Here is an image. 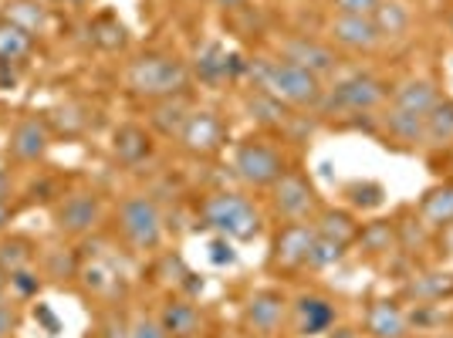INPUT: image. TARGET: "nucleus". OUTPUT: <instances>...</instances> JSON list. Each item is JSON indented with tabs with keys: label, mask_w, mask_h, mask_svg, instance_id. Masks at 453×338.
<instances>
[{
	"label": "nucleus",
	"mask_w": 453,
	"mask_h": 338,
	"mask_svg": "<svg viewBox=\"0 0 453 338\" xmlns=\"http://www.w3.org/2000/svg\"><path fill=\"white\" fill-rule=\"evenodd\" d=\"M419 220L426 227H447L453 224V183L426 189L419 200Z\"/></svg>",
	"instance_id": "nucleus-23"
},
{
	"label": "nucleus",
	"mask_w": 453,
	"mask_h": 338,
	"mask_svg": "<svg viewBox=\"0 0 453 338\" xmlns=\"http://www.w3.org/2000/svg\"><path fill=\"white\" fill-rule=\"evenodd\" d=\"M284 315H288V301H284V295L274 291V288L254 291L244 304V325L250 328L254 338L278 335V328L284 325Z\"/></svg>",
	"instance_id": "nucleus-11"
},
{
	"label": "nucleus",
	"mask_w": 453,
	"mask_h": 338,
	"mask_svg": "<svg viewBox=\"0 0 453 338\" xmlns=\"http://www.w3.org/2000/svg\"><path fill=\"white\" fill-rule=\"evenodd\" d=\"M382 129L389 132L396 142L403 146H426V126H423V115L396 109V105H386L382 109Z\"/></svg>",
	"instance_id": "nucleus-19"
},
{
	"label": "nucleus",
	"mask_w": 453,
	"mask_h": 338,
	"mask_svg": "<svg viewBox=\"0 0 453 338\" xmlns=\"http://www.w3.org/2000/svg\"><path fill=\"white\" fill-rule=\"evenodd\" d=\"M284 169L288 166H284L281 150L261 135H250L244 142H237V150H234V173L247 187H274L284 176Z\"/></svg>",
	"instance_id": "nucleus-5"
},
{
	"label": "nucleus",
	"mask_w": 453,
	"mask_h": 338,
	"mask_svg": "<svg viewBox=\"0 0 453 338\" xmlns=\"http://www.w3.org/2000/svg\"><path fill=\"white\" fill-rule=\"evenodd\" d=\"M27 264H31V244H27V241L11 237V241H4V244H0V267H4L7 274L24 271Z\"/></svg>",
	"instance_id": "nucleus-33"
},
{
	"label": "nucleus",
	"mask_w": 453,
	"mask_h": 338,
	"mask_svg": "<svg viewBox=\"0 0 453 338\" xmlns=\"http://www.w3.org/2000/svg\"><path fill=\"white\" fill-rule=\"evenodd\" d=\"M31 51V35L18 24H0V61H18Z\"/></svg>",
	"instance_id": "nucleus-30"
},
{
	"label": "nucleus",
	"mask_w": 453,
	"mask_h": 338,
	"mask_svg": "<svg viewBox=\"0 0 453 338\" xmlns=\"http://www.w3.org/2000/svg\"><path fill=\"white\" fill-rule=\"evenodd\" d=\"M48 146H51V129H48L44 119H24L11 135V150L24 163H38L48 152Z\"/></svg>",
	"instance_id": "nucleus-17"
},
{
	"label": "nucleus",
	"mask_w": 453,
	"mask_h": 338,
	"mask_svg": "<svg viewBox=\"0 0 453 338\" xmlns=\"http://www.w3.org/2000/svg\"><path fill=\"white\" fill-rule=\"evenodd\" d=\"M4 274H7V271H4V267H0V295H4V291H7V288H11V278H4Z\"/></svg>",
	"instance_id": "nucleus-42"
},
{
	"label": "nucleus",
	"mask_w": 453,
	"mask_h": 338,
	"mask_svg": "<svg viewBox=\"0 0 453 338\" xmlns=\"http://www.w3.org/2000/svg\"><path fill=\"white\" fill-rule=\"evenodd\" d=\"M257 85L271 92L278 102L291 105V109H319L325 85L319 75L304 72L298 65H291L288 58H274V61H257L254 65Z\"/></svg>",
	"instance_id": "nucleus-1"
},
{
	"label": "nucleus",
	"mask_w": 453,
	"mask_h": 338,
	"mask_svg": "<svg viewBox=\"0 0 453 338\" xmlns=\"http://www.w3.org/2000/svg\"><path fill=\"white\" fill-rule=\"evenodd\" d=\"M311 241H315V224H304V220L284 224L274 237V244H271V264L281 267V271H298L308 264Z\"/></svg>",
	"instance_id": "nucleus-12"
},
{
	"label": "nucleus",
	"mask_w": 453,
	"mask_h": 338,
	"mask_svg": "<svg viewBox=\"0 0 453 338\" xmlns=\"http://www.w3.org/2000/svg\"><path fill=\"white\" fill-rule=\"evenodd\" d=\"M372 24H376L379 38H399L410 27V11L399 0H382L372 14Z\"/></svg>",
	"instance_id": "nucleus-26"
},
{
	"label": "nucleus",
	"mask_w": 453,
	"mask_h": 338,
	"mask_svg": "<svg viewBox=\"0 0 453 338\" xmlns=\"http://www.w3.org/2000/svg\"><path fill=\"white\" fill-rule=\"evenodd\" d=\"M386 102H389V85L369 72H356V75L339 78L332 88H325L319 109L321 112L369 115L382 109Z\"/></svg>",
	"instance_id": "nucleus-4"
},
{
	"label": "nucleus",
	"mask_w": 453,
	"mask_h": 338,
	"mask_svg": "<svg viewBox=\"0 0 453 338\" xmlns=\"http://www.w3.org/2000/svg\"><path fill=\"white\" fill-rule=\"evenodd\" d=\"M281 58H288L291 65H298L304 72L319 78H328L339 72V55L328 41L308 38V35H298V38H288L281 44Z\"/></svg>",
	"instance_id": "nucleus-10"
},
{
	"label": "nucleus",
	"mask_w": 453,
	"mask_h": 338,
	"mask_svg": "<svg viewBox=\"0 0 453 338\" xmlns=\"http://www.w3.org/2000/svg\"><path fill=\"white\" fill-rule=\"evenodd\" d=\"M203 224L226 241H254L261 234V213L244 193H213L203 200Z\"/></svg>",
	"instance_id": "nucleus-3"
},
{
	"label": "nucleus",
	"mask_w": 453,
	"mask_h": 338,
	"mask_svg": "<svg viewBox=\"0 0 453 338\" xmlns=\"http://www.w3.org/2000/svg\"><path fill=\"white\" fill-rule=\"evenodd\" d=\"M98 217H102V204L92 193H75V196H68L58 207V227L65 234H75V237L78 234H88L98 224Z\"/></svg>",
	"instance_id": "nucleus-15"
},
{
	"label": "nucleus",
	"mask_w": 453,
	"mask_h": 338,
	"mask_svg": "<svg viewBox=\"0 0 453 338\" xmlns=\"http://www.w3.org/2000/svg\"><path fill=\"white\" fill-rule=\"evenodd\" d=\"M406 295L419 304H434V301L453 295V274H423V278L406 284Z\"/></svg>",
	"instance_id": "nucleus-27"
},
{
	"label": "nucleus",
	"mask_w": 453,
	"mask_h": 338,
	"mask_svg": "<svg viewBox=\"0 0 453 338\" xmlns=\"http://www.w3.org/2000/svg\"><path fill=\"white\" fill-rule=\"evenodd\" d=\"M241 72V58L226 55L220 44H207L200 55H196V75L203 78L207 85H217L224 78L237 75Z\"/></svg>",
	"instance_id": "nucleus-21"
},
{
	"label": "nucleus",
	"mask_w": 453,
	"mask_h": 338,
	"mask_svg": "<svg viewBox=\"0 0 453 338\" xmlns=\"http://www.w3.org/2000/svg\"><path fill=\"white\" fill-rule=\"evenodd\" d=\"M247 112H250V119H257L261 126H281L284 119H288V105L278 102L265 88H257L254 95H247Z\"/></svg>",
	"instance_id": "nucleus-28"
},
{
	"label": "nucleus",
	"mask_w": 453,
	"mask_h": 338,
	"mask_svg": "<svg viewBox=\"0 0 453 338\" xmlns=\"http://www.w3.org/2000/svg\"><path fill=\"white\" fill-rule=\"evenodd\" d=\"M325 38L332 48L352 51V55H369L382 44L372 18H352V14H332L328 27H325Z\"/></svg>",
	"instance_id": "nucleus-9"
},
{
	"label": "nucleus",
	"mask_w": 453,
	"mask_h": 338,
	"mask_svg": "<svg viewBox=\"0 0 453 338\" xmlns=\"http://www.w3.org/2000/svg\"><path fill=\"white\" fill-rule=\"evenodd\" d=\"M112 150L119 156V163H126V166H139V163H146L152 156V135L142 126H135V122H126V126H119L112 135Z\"/></svg>",
	"instance_id": "nucleus-18"
},
{
	"label": "nucleus",
	"mask_w": 453,
	"mask_h": 338,
	"mask_svg": "<svg viewBox=\"0 0 453 338\" xmlns=\"http://www.w3.org/2000/svg\"><path fill=\"white\" fill-rule=\"evenodd\" d=\"M356 244H359L365 254H386L389 247L396 244V224L376 220V224L359 227V237H356Z\"/></svg>",
	"instance_id": "nucleus-29"
},
{
	"label": "nucleus",
	"mask_w": 453,
	"mask_h": 338,
	"mask_svg": "<svg viewBox=\"0 0 453 338\" xmlns=\"http://www.w3.org/2000/svg\"><path fill=\"white\" fill-rule=\"evenodd\" d=\"M423 126H426V146H450L453 142V98H443L436 102L430 112L423 115Z\"/></svg>",
	"instance_id": "nucleus-25"
},
{
	"label": "nucleus",
	"mask_w": 453,
	"mask_h": 338,
	"mask_svg": "<svg viewBox=\"0 0 453 338\" xmlns=\"http://www.w3.org/2000/svg\"><path fill=\"white\" fill-rule=\"evenodd\" d=\"M11 224V207H7V200H0V230Z\"/></svg>",
	"instance_id": "nucleus-40"
},
{
	"label": "nucleus",
	"mask_w": 453,
	"mask_h": 338,
	"mask_svg": "<svg viewBox=\"0 0 453 338\" xmlns=\"http://www.w3.org/2000/svg\"><path fill=\"white\" fill-rule=\"evenodd\" d=\"M365 335L369 338H406L410 335V315L399 308V301H372L365 311Z\"/></svg>",
	"instance_id": "nucleus-14"
},
{
	"label": "nucleus",
	"mask_w": 453,
	"mask_h": 338,
	"mask_svg": "<svg viewBox=\"0 0 453 338\" xmlns=\"http://www.w3.org/2000/svg\"><path fill=\"white\" fill-rule=\"evenodd\" d=\"M450 35H453V7H450Z\"/></svg>",
	"instance_id": "nucleus-43"
},
{
	"label": "nucleus",
	"mask_w": 453,
	"mask_h": 338,
	"mask_svg": "<svg viewBox=\"0 0 453 338\" xmlns=\"http://www.w3.org/2000/svg\"><path fill=\"white\" fill-rule=\"evenodd\" d=\"M271 200H274V213L284 224L308 220L311 213H319V193L308 183V176L295 169H284V176L271 187Z\"/></svg>",
	"instance_id": "nucleus-7"
},
{
	"label": "nucleus",
	"mask_w": 453,
	"mask_h": 338,
	"mask_svg": "<svg viewBox=\"0 0 453 338\" xmlns=\"http://www.w3.org/2000/svg\"><path fill=\"white\" fill-rule=\"evenodd\" d=\"M11 288L18 291L20 298H27V295L38 291V278H31L27 271H14V274H11Z\"/></svg>",
	"instance_id": "nucleus-36"
},
{
	"label": "nucleus",
	"mask_w": 453,
	"mask_h": 338,
	"mask_svg": "<svg viewBox=\"0 0 453 338\" xmlns=\"http://www.w3.org/2000/svg\"><path fill=\"white\" fill-rule=\"evenodd\" d=\"M244 4H250V0H213V7H220V11H237Z\"/></svg>",
	"instance_id": "nucleus-39"
},
{
	"label": "nucleus",
	"mask_w": 453,
	"mask_h": 338,
	"mask_svg": "<svg viewBox=\"0 0 453 338\" xmlns=\"http://www.w3.org/2000/svg\"><path fill=\"white\" fill-rule=\"evenodd\" d=\"M189 112H193V109H189L180 95H170V98H159V102L152 105L150 122L163 132V135H180L183 122L189 119Z\"/></svg>",
	"instance_id": "nucleus-24"
},
{
	"label": "nucleus",
	"mask_w": 453,
	"mask_h": 338,
	"mask_svg": "<svg viewBox=\"0 0 453 338\" xmlns=\"http://www.w3.org/2000/svg\"><path fill=\"white\" fill-rule=\"evenodd\" d=\"M210 250H213L210 257H213L217 264H234V261H237V254H234V247H230V241H226V237L213 241V244H210Z\"/></svg>",
	"instance_id": "nucleus-37"
},
{
	"label": "nucleus",
	"mask_w": 453,
	"mask_h": 338,
	"mask_svg": "<svg viewBox=\"0 0 453 338\" xmlns=\"http://www.w3.org/2000/svg\"><path fill=\"white\" fill-rule=\"evenodd\" d=\"M119 230L135 250H156L163 244V213L150 196H129L119 207Z\"/></svg>",
	"instance_id": "nucleus-6"
},
{
	"label": "nucleus",
	"mask_w": 453,
	"mask_h": 338,
	"mask_svg": "<svg viewBox=\"0 0 453 338\" xmlns=\"http://www.w3.org/2000/svg\"><path fill=\"white\" fill-rule=\"evenodd\" d=\"M315 234H321V237H328V241H335V244H342V247H349V244H356V237H359V224H356V217H352L349 210L325 207V210H319Z\"/></svg>",
	"instance_id": "nucleus-20"
},
{
	"label": "nucleus",
	"mask_w": 453,
	"mask_h": 338,
	"mask_svg": "<svg viewBox=\"0 0 453 338\" xmlns=\"http://www.w3.org/2000/svg\"><path fill=\"white\" fill-rule=\"evenodd\" d=\"M382 0H332L335 14H352V18H372Z\"/></svg>",
	"instance_id": "nucleus-34"
},
{
	"label": "nucleus",
	"mask_w": 453,
	"mask_h": 338,
	"mask_svg": "<svg viewBox=\"0 0 453 338\" xmlns=\"http://www.w3.org/2000/svg\"><path fill=\"white\" fill-rule=\"evenodd\" d=\"M345 196H349V204L359 210H379L386 204V189L382 183H372V180H356V183H349L345 187Z\"/></svg>",
	"instance_id": "nucleus-31"
},
{
	"label": "nucleus",
	"mask_w": 453,
	"mask_h": 338,
	"mask_svg": "<svg viewBox=\"0 0 453 338\" xmlns=\"http://www.w3.org/2000/svg\"><path fill=\"white\" fill-rule=\"evenodd\" d=\"M129 338H170L166 335V328L159 325L156 319H135L133 325H129Z\"/></svg>",
	"instance_id": "nucleus-35"
},
{
	"label": "nucleus",
	"mask_w": 453,
	"mask_h": 338,
	"mask_svg": "<svg viewBox=\"0 0 453 338\" xmlns=\"http://www.w3.org/2000/svg\"><path fill=\"white\" fill-rule=\"evenodd\" d=\"M159 325L166 328V335L170 338H193L200 332V308L196 304H189V301H170L166 308H163V315H159Z\"/></svg>",
	"instance_id": "nucleus-22"
},
{
	"label": "nucleus",
	"mask_w": 453,
	"mask_h": 338,
	"mask_svg": "<svg viewBox=\"0 0 453 338\" xmlns=\"http://www.w3.org/2000/svg\"><path fill=\"white\" fill-rule=\"evenodd\" d=\"M342 254H345V247L335 244V241H328V237H321V234H315L311 250H308V264H304V267H311V271H325V267L339 264Z\"/></svg>",
	"instance_id": "nucleus-32"
},
{
	"label": "nucleus",
	"mask_w": 453,
	"mask_h": 338,
	"mask_svg": "<svg viewBox=\"0 0 453 338\" xmlns=\"http://www.w3.org/2000/svg\"><path fill=\"white\" fill-rule=\"evenodd\" d=\"M436 102H440V88L430 78H406V81H399L396 88L389 92V105L416 115H426Z\"/></svg>",
	"instance_id": "nucleus-16"
},
{
	"label": "nucleus",
	"mask_w": 453,
	"mask_h": 338,
	"mask_svg": "<svg viewBox=\"0 0 453 338\" xmlns=\"http://www.w3.org/2000/svg\"><path fill=\"white\" fill-rule=\"evenodd\" d=\"M126 81L139 98H170V95H183L189 85V68L187 61H180L176 55L166 51H150V55H139L126 72Z\"/></svg>",
	"instance_id": "nucleus-2"
},
{
	"label": "nucleus",
	"mask_w": 453,
	"mask_h": 338,
	"mask_svg": "<svg viewBox=\"0 0 453 338\" xmlns=\"http://www.w3.org/2000/svg\"><path fill=\"white\" fill-rule=\"evenodd\" d=\"M339 321V308L335 301L325 298V295H302L295 301V328L302 338H315L332 332Z\"/></svg>",
	"instance_id": "nucleus-13"
},
{
	"label": "nucleus",
	"mask_w": 453,
	"mask_h": 338,
	"mask_svg": "<svg viewBox=\"0 0 453 338\" xmlns=\"http://www.w3.org/2000/svg\"><path fill=\"white\" fill-rule=\"evenodd\" d=\"M332 338H359V332H352V328H335Z\"/></svg>",
	"instance_id": "nucleus-41"
},
{
	"label": "nucleus",
	"mask_w": 453,
	"mask_h": 338,
	"mask_svg": "<svg viewBox=\"0 0 453 338\" xmlns=\"http://www.w3.org/2000/svg\"><path fill=\"white\" fill-rule=\"evenodd\" d=\"M14 328H18V315H14V308L0 301V338H11L14 335Z\"/></svg>",
	"instance_id": "nucleus-38"
},
{
	"label": "nucleus",
	"mask_w": 453,
	"mask_h": 338,
	"mask_svg": "<svg viewBox=\"0 0 453 338\" xmlns=\"http://www.w3.org/2000/svg\"><path fill=\"white\" fill-rule=\"evenodd\" d=\"M176 139H180V146H183L189 156H213V152L224 150L226 126L217 112H210V109H193Z\"/></svg>",
	"instance_id": "nucleus-8"
}]
</instances>
